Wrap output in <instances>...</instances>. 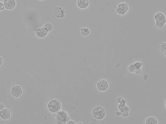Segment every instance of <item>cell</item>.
Listing matches in <instances>:
<instances>
[{
	"label": "cell",
	"mask_w": 166,
	"mask_h": 124,
	"mask_svg": "<svg viewBox=\"0 0 166 124\" xmlns=\"http://www.w3.org/2000/svg\"><path fill=\"white\" fill-rule=\"evenodd\" d=\"M155 27L157 28L161 29L164 27L166 23L165 15L161 12H159L155 15Z\"/></svg>",
	"instance_id": "obj_1"
},
{
	"label": "cell",
	"mask_w": 166,
	"mask_h": 124,
	"mask_svg": "<svg viewBox=\"0 0 166 124\" xmlns=\"http://www.w3.org/2000/svg\"><path fill=\"white\" fill-rule=\"evenodd\" d=\"M128 10V6L127 3H122L119 5L117 10V13L118 15L126 14Z\"/></svg>",
	"instance_id": "obj_4"
},
{
	"label": "cell",
	"mask_w": 166,
	"mask_h": 124,
	"mask_svg": "<svg viewBox=\"0 0 166 124\" xmlns=\"http://www.w3.org/2000/svg\"><path fill=\"white\" fill-rule=\"evenodd\" d=\"M54 13L56 16L58 18H63L64 17L63 11L60 7L56 8Z\"/></svg>",
	"instance_id": "obj_13"
},
{
	"label": "cell",
	"mask_w": 166,
	"mask_h": 124,
	"mask_svg": "<svg viewBox=\"0 0 166 124\" xmlns=\"http://www.w3.org/2000/svg\"><path fill=\"white\" fill-rule=\"evenodd\" d=\"M11 116V111L8 108H4L0 111V117L3 120H8L10 119Z\"/></svg>",
	"instance_id": "obj_7"
},
{
	"label": "cell",
	"mask_w": 166,
	"mask_h": 124,
	"mask_svg": "<svg viewBox=\"0 0 166 124\" xmlns=\"http://www.w3.org/2000/svg\"><path fill=\"white\" fill-rule=\"evenodd\" d=\"M89 4V0H78V7L81 9H85L88 7Z\"/></svg>",
	"instance_id": "obj_11"
},
{
	"label": "cell",
	"mask_w": 166,
	"mask_h": 124,
	"mask_svg": "<svg viewBox=\"0 0 166 124\" xmlns=\"http://www.w3.org/2000/svg\"><path fill=\"white\" fill-rule=\"evenodd\" d=\"M158 123L157 120L154 117H149L146 121V124H157Z\"/></svg>",
	"instance_id": "obj_15"
},
{
	"label": "cell",
	"mask_w": 166,
	"mask_h": 124,
	"mask_svg": "<svg viewBox=\"0 0 166 124\" xmlns=\"http://www.w3.org/2000/svg\"><path fill=\"white\" fill-rule=\"evenodd\" d=\"M41 1H43V0H41Z\"/></svg>",
	"instance_id": "obj_26"
},
{
	"label": "cell",
	"mask_w": 166,
	"mask_h": 124,
	"mask_svg": "<svg viewBox=\"0 0 166 124\" xmlns=\"http://www.w3.org/2000/svg\"><path fill=\"white\" fill-rule=\"evenodd\" d=\"M128 70L131 73H135L137 74H139L141 73L142 71L140 69H137L134 67V64L131 65L130 67H128Z\"/></svg>",
	"instance_id": "obj_16"
},
{
	"label": "cell",
	"mask_w": 166,
	"mask_h": 124,
	"mask_svg": "<svg viewBox=\"0 0 166 124\" xmlns=\"http://www.w3.org/2000/svg\"><path fill=\"white\" fill-rule=\"evenodd\" d=\"M44 27L47 30L48 32H50L53 29L52 25L50 23H46L44 26Z\"/></svg>",
	"instance_id": "obj_18"
},
{
	"label": "cell",
	"mask_w": 166,
	"mask_h": 124,
	"mask_svg": "<svg viewBox=\"0 0 166 124\" xmlns=\"http://www.w3.org/2000/svg\"><path fill=\"white\" fill-rule=\"evenodd\" d=\"M67 124H76V123L73 121V120H70L68 121Z\"/></svg>",
	"instance_id": "obj_23"
},
{
	"label": "cell",
	"mask_w": 166,
	"mask_h": 124,
	"mask_svg": "<svg viewBox=\"0 0 166 124\" xmlns=\"http://www.w3.org/2000/svg\"><path fill=\"white\" fill-rule=\"evenodd\" d=\"M93 114L95 119L98 120H102L105 116L106 112L104 108L98 106L94 108Z\"/></svg>",
	"instance_id": "obj_3"
},
{
	"label": "cell",
	"mask_w": 166,
	"mask_h": 124,
	"mask_svg": "<svg viewBox=\"0 0 166 124\" xmlns=\"http://www.w3.org/2000/svg\"><path fill=\"white\" fill-rule=\"evenodd\" d=\"M5 9L3 3L0 2V11L4 10Z\"/></svg>",
	"instance_id": "obj_21"
},
{
	"label": "cell",
	"mask_w": 166,
	"mask_h": 124,
	"mask_svg": "<svg viewBox=\"0 0 166 124\" xmlns=\"http://www.w3.org/2000/svg\"><path fill=\"white\" fill-rule=\"evenodd\" d=\"M143 65V64L142 63L138 62V63H137L134 64V66L136 69L138 70L140 69V67L142 66Z\"/></svg>",
	"instance_id": "obj_19"
},
{
	"label": "cell",
	"mask_w": 166,
	"mask_h": 124,
	"mask_svg": "<svg viewBox=\"0 0 166 124\" xmlns=\"http://www.w3.org/2000/svg\"><path fill=\"white\" fill-rule=\"evenodd\" d=\"M4 105L0 104V111H1L4 108Z\"/></svg>",
	"instance_id": "obj_22"
},
{
	"label": "cell",
	"mask_w": 166,
	"mask_h": 124,
	"mask_svg": "<svg viewBox=\"0 0 166 124\" xmlns=\"http://www.w3.org/2000/svg\"><path fill=\"white\" fill-rule=\"evenodd\" d=\"M81 35L83 36L86 37L89 35L90 32L89 30L87 28L83 27L81 29Z\"/></svg>",
	"instance_id": "obj_17"
},
{
	"label": "cell",
	"mask_w": 166,
	"mask_h": 124,
	"mask_svg": "<svg viewBox=\"0 0 166 124\" xmlns=\"http://www.w3.org/2000/svg\"><path fill=\"white\" fill-rule=\"evenodd\" d=\"M129 113L128 112V111H126L123 113L122 114V115L124 117H126L129 116Z\"/></svg>",
	"instance_id": "obj_20"
},
{
	"label": "cell",
	"mask_w": 166,
	"mask_h": 124,
	"mask_svg": "<svg viewBox=\"0 0 166 124\" xmlns=\"http://www.w3.org/2000/svg\"><path fill=\"white\" fill-rule=\"evenodd\" d=\"M57 117L58 120L63 122H68L70 119L67 113L64 111H59Z\"/></svg>",
	"instance_id": "obj_9"
},
{
	"label": "cell",
	"mask_w": 166,
	"mask_h": 124,
	"mask_svg": "<svg viewBox=\"0 0 166 124\" xmlns=\"http://www.w3.org/2000/svg\"><path fill=\"white\" fill-rule=\"evenodd\" d=\"M97 88L99 91L104 92L107 90L109 87L108 82L105 80H100L97 83Z\"/></svg>",
	"instance_id": "obj_6"
},
{
	"label": "cell",
	"mask_w": 166,
	"mask_h": 124,
	"mask_svg": "<svg viewBox=\"0 0 166 124\" xmlns=\"http://www.w3.org/2000/svg\"><path fill=\"white\" fill-rule=\"evenodd\" d=\"M3 60L2 57L0 56V66H1Z\"/></svg>",
	"instance_id": "obj_24"
},
{
	"label": "cell",
	"mask_w": 166,
	"mask_h": 124,
	"mask_svg": "<svg viewBox=\"0 0 166 124\" xmlns=\"http://www.w3.org/2000/svg\"><path fill=\"white\" fill-rule=\"evenodd\" d=\"M48 32V31L44 27L41 28H39L36 30L37 36L40 38L45 37L47 35Z\"/></svg>",
	"instance_id": "obj_10"
},
{
	"label": "cell",
	"mask_w": 166,
	"mask_h": 124,
	"mask_svg": "<svg viewBox=\"0 0 166 124\" xmlns=\"http://www.w3.org/2000/svg\"><path fill=\"white\" fill-rule=\"evenodd\" d=\"M80 123H81V124H82V123H78V124H80Z\"/></svg>",
	"instance_id": "obj_25"
},
{
	"label": "cell",
	"mask_w": 166,
	"mask_h": 124,
	"mask_svg": "<svg viewBox=\"0 0 166 124\" xmlns=\"http://www.w3.org/2000/svg\"><path fill=\"white\" fill-rule=\"evenodd\" d=\"M120 104L119 105L118 108L121 113H123L126 111H129V108L126 106L125 104L126 101L125 100L123 99L122 101H120Z\"/></svg>",
	"instance_id": "obj_12"
},
{
	"label": "cell",
	"mask_w": 166,
	"mask_h": 124,
	"mask_svg": "<svg viewBox=\"0 0 166 124\" xmlns=\"http://www.w3.org/2000/svg\"><path fill=\"white\" fill-rule=\"evenodd\" d=\"M11 93L12 95L14 97L16 98H18L22 94V89L20 86L15 85L12 87Z\"/></svg>",
	"instance_id": "obj_5"
},
{
	"label": "cell",
	"mask_w": 166,
	"mask_h": 124,
	"mask_svg": "<svg viewBox=\"0 0 166 124\" xmlns=\"http://www.w3.org/2000/svg\"><path fill=\"white\" fill-rule=\"evenodd\" d=\"M166 43L165 42H162L159 45L160 52L162 55L166 56Z\"/></svg>",
	"instance_id": "obj_14"
},
{
	"label": "cell",
	"mask_w": 166,
	"mask_h": 124,
	"mask_svg": "<svg viewBox=\"0 0 166 124\" xmlns=\"http://www.w3.org/2000/svg\"><path fill=\"white\" fill-rule=\"evenodd\" d=\"M4 5L6 9L9 10H12L16 5V2L15 0H4Z\"/></svg>",
	"instance_id": "obj_8"
},
{
	"label": "cell",
	"mask_w": 166,
	"mask_h": 124,
	"mask_svg": "<svg viewBox=\"0 0 166 124\" xmlns=\"http://www.w3.org/2000/svg\"><path fill=\"white\" fill-rule=\"evenodd\" d=\"M49 110L52 113L58 112L61 108V104L59 101L56 99H53L50 101L48 104Z\"/></svg>",
	"instance_id": "obj_2"
}]
</instances>
